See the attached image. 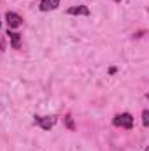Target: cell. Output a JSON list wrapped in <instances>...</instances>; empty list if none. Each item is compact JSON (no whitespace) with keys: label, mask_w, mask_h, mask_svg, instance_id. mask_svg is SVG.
<instances>
[{"label":"cell","mask_w":149,"mask_h":151,"mask_svg":"<svg viewBox=\"0 0 149 151\" xmlns=\"http://www.w3.org/2000/svg\"><path fill=\"white\" fill-rule=\"evenodd\" d=\"M9 34V37L12 40V47H19V34H16V32H7Z\"/></svg>","instance_id":"8992f818"},{"label":"cell","mask_w":149,"mask_h":151,"mask_svg":"<svg viewBox=\"0 0 149 151\" xmlns=\"http://www.w3.org/2000/svg\"><path fill=\"white\" fill-rule=\"evenodd\" d=\"M35 123H37V125H40L44 130H49V128L56 123V118H54V116H46V118L35 116Z\"/></svg>","instance_id":"3957f363"},{"label":"cell","mask_w":149,"mask_h":151,"mask_svg":"<svg viewBox=\"0 0 149 151\" xmlns=\"http://www.w3.org/2000/svg\"><path fill=\"white\" fill-rule=\"evenodd\" d=\"M60 5V0H42L40 2V11H51Z\"/></svg>","instance_id":"277c9868"},{"label":"cell","mask_w":149,"mask_h":151,"mask_svg":"<svg viewBox=\"0 0 149 151\" xmlns=\"http://www.w3.org/2000/svg\"><path fill=\"white\" fill-rule=\"evenodd\" d=\"M65 125H67V128H70V130H74V123H72V119H70V116H67V118H65Z\"/></svg>","instance_id":"ba28073f"},{"label":"cell","mask_w":149,"mask_h":151,"mask_svg":"<svg viewBox=\"0 0 149 151\" xmlns=\"http://www.w3.org/2000/svg\"><path fill=\"white\" fill-rule=\"evenodd\" d=\"M5 19H7V25H9L11 28H18V27H21V23H23L21 16L16 14V12H11V11L5 12Z\"/></svg>","instance_id":"7a4b0ae2"},{"label":"cell","mask_w":149,"mask_h":151,"mask_svg":"<svg viewBox=\"0 0 149 151\" xmlns=\"http://www.w3.org/2000/svg\"><path fill=\"white\" fill-rule=\"evenodd\" d=\"M114 125L116 127H123V128H132L133 127V118L132 114L125 113V114H119L114 118Z\"/></svg>","instance_id":"6da1fadb"},{"label":"cell","mask_w":149,"mask_h":151,"mask_svg":"<svg viewBox=\"0 0 149 151\" xmlns=\"http://www.w3.org/2000/svg\"><path fill=\"white\" fill-rule=\"evenodd\" d=\"M116 2H121V0H116Z\"/></svg>","instance_id":"9c48e42d"},{"label":"cell","mask_w":149,"mask_h":151,"mask_svg":"<svg viewBox=\"0 0 149 151\" xmlns=\"http://www.w3.org/2000/svg\"><path fill=\"white\" fill-rule=\"evenodd\" d=\"M142 123H144V127H149V111L142 113Z\"/></svg>","instance_id":"52a82bcc"},{"label":"cell","mask_w":149,"mask_h":151,"mask_svg":"<svg viewBox=\"0 0 149 151\" xmlns=\"http://www.w3.org/2000/svg\"><path fill=\"white\" fill-rule=\"evenodd\" d=\"M67 14H82V16H88V14H90V11H88V7H86V5H75V7L67 9Z\"/></svg>","instance_id":"5b68a950"},{"label":"cell","mask_w":149,"mask_h":151,"mask_svg":"<svg viewBox=\"0 0 149 151\" xmlns=\"http://www.w3.org/2000/svg\"><path fill=\"white\" fill-rule=\"evenodd\" d=\"M146 151H149V150H146Z\"/></svg>","instance_id":"30bf717a"}]
</instances>
